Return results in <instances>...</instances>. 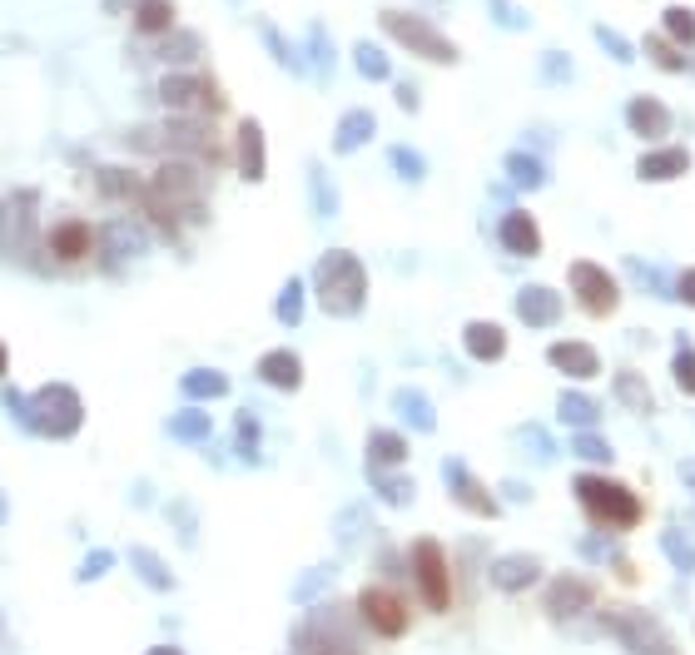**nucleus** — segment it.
<instances>
[{
    "instance_id": "39448f33",
    "label": "nucleus",
    "mask_w": 695,
    "mask_h": 655,
    "mask_svg": "<svg viewBox=\"0 0 695 655\" xmlns=\"http://www.w3.org/2000/svg\"><path fill=\"white\" fill-rule=\"evenodd\" d=\"M378 25H383L403 50H413V55H422V60H432V65H457V45H452L432 20H422V15H413V10H383Z\"/></svg>"
},
{
    "instance_id": "f8f14e48",
    "label": "nucleus",
    "mask_w": 695,
    "mask_h": 655,
    "mask_svg": "<svg viewBox=\"0 0 695 655\" xmlns=\"http://www.w3.org/2000/svg\"><path fill=\"white\" fill-rule=\"evenodd\" d=\"M358 611H363V621H368L378 636H403V631H408V606H403V596L388 591V586H368V591L358 596Z\"/></svg>"
},
{
    "instance_id": "680f3d73",
    "label": "nucleus",
    "mask_w": 695,
    "mask_h": 655,
    "mask_svg": "<svg viewBox=\"0 0 695 655\" xmlns=\"http://www.w3.org/2000/svg\"><path fill=\"white\" fill-rule=\"evenodd\" d=\"M507 497H512V502H527V497H532V492H527V487H522V482H507Z\"/></svg>"
},
{
    "instance_id": "09e8293b",
    "label": "nucleus",
    "mask_w": 695,
    "mask_h": 655,
    "mask_svg": "<svg viewBox=\"0 0 695 655\" xmlns=\"http://www.w3.org/2000/svg\"><path fill=\"white\" fill-rule=\"evenodd\" d=\"M661 546L671 551V561H676V571H695V546L681 536V531H666L661 536Z\"/></svg>"
},
{
    "instance_id": "72a5a7b5",
    "label": "nucleus",
    "mask_w": 695,
    "mask_h": 655,
    "mask_svg": "<svg viewBox=\"0 0 695 655\" xmlns=\"http://www.w3.org/2000/svg\"><path fill=\"white\" fill-rule=\"evenodd\" d=\"M368 472H373V492H378V497H383L388 507H408V502L417 497V487L408 482V477H403V472H393V467H388V472L368 467Z\"/></svg>"
},
{
    "instance_id": "9d476101",
    "label": "nucleus",
    "mask_w": 695,
    "mask_h": 655,
    "mask_svg": "<svg viewBox=\"0 0 695 655\" xmlns=\"http://www.w3.org/2000/svg\"><path fill=\"white\" fill-rule=\"evenodd\" d=\"M144 249H149V239H144V229L130 224V219L105 224V229H100V239H95V254H100V268H105V273H125L130 259H139Z\"/></svg>"
},
{
    "instance_id": "4be33fe9",
    "label": "nucleus",
    "mask_w": 695,
    "mask_h": 655,
    "mask_svg": "<svg viewBox=\"0 0 695 655\" xmlns=\"http://www.w3.org/2000/svg\"><path fill=\"white\" fill-rule=\"evenodd\" d=\"M626 125L641 134V139H661V134L671 130V110L661 100H651V95H636L626 105Z\"/></svg>"
},
{
    "instance_id": "6e6d98bb",
    "label": "nucleus",
    "mask_w": 695,
    "mask_h": 655,
    "mask_svg": "<svg viewBox=\"0 0 695 655\" xmlns=\"http://www.w3.org/2000/svg\"><path fill=\"white\" fill-rule=\"evenodd\" d=\"M5 407H10V417H15L20 427H30V432H35V412H30V397L15 393V388H5Z\"/></svg>"
},
{
    "instance_id": "7ed1b4c3",
    "label": "nucleus",
    "mask_w": 695,
    "mask_h": 655,
    "mask_svg": "<svg viewBox=\"0 0 695 655\" xmlns=\"http://www.w3.org/2000/svg\"><path fill=\"white\" fill-rule=\"evenodd\" d=\"M576 502L586 507V517L596 526H616V531H631V526L646 517V507H641V497H636L631 487L606 482V477H596V472H581V477H576Z\"/></svg>"
},
{
    "instance_id": "49530a36",
    "label": "nucleus",
    "mask_w": 695,
    "mask_h": 655,
    "mask_svg": "<svg viewBox=\"0 0 695 655\" xmlns=\"http://www.w3.org/2000/svg\"><path fill=\"white\" fill-rule=\"evenodd\" d=\"M571 75H576L571 55H561V50H542V80H547V85H571Z\"/></svg>"
},
{
    "instance_id": "4c0bfd02",
    "label": "nucleus",
    "mask_w": 695,
    "mask_h": 655,
    "mask_svg": "<svg viewBox=\"0 0 695 655\" xmlns=\"http://www.w3.org/2000/svg\"><path fill=\"white\" fill-rule=\"evenodd\" d=\"M308 60H313V75L318 80H333V45H328V30L323 25H308Z\"/></svg>"
},
{
    "instance_id": "423d86ee",
    "label": "nucleus",
    "mask_w": 695,
    "mask_h": 655,
    "mask_svg": "<svg viewBox=\"0 0 695 655\" xmlns=\"http://www.w3.org/2000/svg\"><path fill=\"white\" fill-rule=\"evenodd\" d=\"M154 100H159V110H169V115H214L219 110V90H214V80L209 75H199V70H169L159 85H154Z\"/></svg>"
},
{
    "instance_id": "5fc2aeb1",
    "label": "nucleus",
    "mask_w": 695,
    "mask_h": 655,
    "mask_svg": "<svg viewBox=\"0 0 695 655\" xmlns=\"http://www.w3.org/2000/svg\"><path fill=\"white\" fill-rule=\"evenodd\" d=\"M487 5H492V20H497V25H507V30H527V15H522L512 0H487Z\"/></svg>"
},
{
    "instance_id": "5701e85b",
    "label": "nucleus",
    "mask_w": 695,
    "mask_h": 655,
    "mask_svg": "<svg viewBox=\"0 0 695 655\" xmlns=\"http://www.w3.org/2000/svg\"><path fill=\"white\" fill-rule=\"evenodd\" d=\"M686 169H691V149H651V154H641V164H636V174H641L646 184L681 179Z\"/></svg>"
},
{
    "instance_id": "2f4dec72",
    "label": "nucleus",
    "mask_w": 695,
    "mask_h": 655,
    "mask_svg": "<svg viewBox=\"0 0 695 655\" xmlns=\"http://www.w3.org/2000/svg\"><path fill=\"white\" fill-rule=\"evenodd\" d=\"M169 432L179 437V442H209V432H214V422H209V412L194 402V407H179L174 417H169Z\"/></svg>"
},
{
    "instance_id": "f3484780",
    "label": "nucleus",
    "mask_w": 695,
    "mask_h": 655,
    "mask_svg": "<svg viewBox=\"0 0 695 655\" xmlns=\"http://www.w3.org/2000/svg\"><path fill=\"white\" fill-rule=\"evenodd\" d=\"M95 189H100V199H105V204H144V189H149V179H139L135 169L105 164V169L95 174Z\"/></svg>"
},
{
    "instance_id": "13d9d810",
    "label": "nucleus",
    "mask_w": 695,
    "mask_h": 655,
    "mask_svg": "<svg viewBox=\"0 0 695 655\" xmlns=\"http://www.w3.org/2000/svg\"><path fill=\"white\" fill-rule=\"evenodd\" d=\"M363 522H368V517H363V507H348V512H343V526H338V536L348 541L353 531H363Z\"/></svg>"
},
{
    "instance_id": "0e129e2a",
    "label": "nucleus",
    "mask_w": 695,
    "mask_h": 655,
    "mask_svg": "<svg viewBox=\"0 0 695 655\" xmlns=\"http://www.w3.org/2000/svg\"><path fill=\"white\" fill-rule=\"evenodd\" d=\"M5 373H10V348H5V338H0V383H5Z\"/></svg>"
},
{
    "instance_id": "de8ad7c7",
    "label": "nucleus",
    "mask_w": 695,
    "mask_h": 655,
    "mask_svg": "<svg viewBox=\"0 0 695 655\" xmlns=\"http://www.w3.org/2000/svg\"><path fill=\"white\" fill-rule=\"evenodd\" d=\"M333 581V566H318V571H303L298 576V586H293V601H313L323 586Z\"/></svg>"
},
{
    "instance_id": "3c124183",
    "label": "nucleus",
    "mask_w": 695,
    "mask_h": 655,
    "mask_svg": "<svg viewBox=\"0 0 695 655\" xmlns=\"http://www.w3.org/2000/svg\"><path fill=\"white\" fill-rule=\"evenodd\" d=\"M110 566H115V551H105V546H95V551L85 556V566L75 571V581H100V576H105Z\"/></svg>"
},
{
    "instance_id": "774afa93",
    "label": "nucleus",
    "mask_w": 695,
    "mask_h": 655,
    "mask_svg": "<svg viewBox=\"0 0 695 655\" xmlns=\"http://www.w3.org/2000/svg\"><path fill=\"white\" fill-rule=\"evenodd\" d=\"M5 517H10V502H5V492H0V526H5Z\"/></svg>"
},
{
    "instance_id": "a211bd4d",
    "label": "nucleus",
    "mask_w": 695,
    "mask_h": 655,
    "mask_svg": "<svg viewBox=\"0 0 695 655\" xmlns=\"http://www.w3.org/2000/svg\"><path fill=\"white\" fill-rule=\"evenodd\" d=\"M517 318L532 323V328H552L556 318H561V293L547 288V283H527L517 293Z\"/></svg>"
},
{
    "instance_id": "bf43d9fd",
    "label": "nucleus",
    "mask_w": 695,
    "mask_h": 655,
    "mask_svg": "<svg viewBox=\"0 0 695 655\" xmlns=\"http://www.w3.org/2000/svg\"><path fill=\"white\" fill-rule=\"evenodd\" d=\"M398 105H403V110H417V105H422V95H417L413 80H403V85H398Z\"/></svg>"
},
{
    "instance_id": "ea45409f",
    "label": "nucleus",
    "mask_w": 695,
    "mask_h": 655,
    "mask_svg": "<svg viewBox=\"0 0 695 655\" xmlns=\"http://www.w3.org/2000/svg\"><path fill=\"white\" fill-rule=\"evenodd\" d=\"M308 189H313V209H318L323 219H333V214H338V189L328 184V169H323V164L308 169Z\"/></svg>"
},
{
    "instance_id": "cd10ccee",
    "label": "nucleus",
    "mask_w": 695,
    "mask_h": 655,
    "mask_svg": "<svg viewBox=\"0 0 695 655\" xmlns=\"http://www.w3.org/2000/svg\"><path fill=\"white\" fill-rule=\"evenodd\" d=\"M130 15H135V35H144V40L174 30V0H139Z\"/></svg>"
},
{
    "instance_id": "4d7b16f0",
    "label": "nucleus",
    "mask_w": 695,
    "mask_h": 655,
    "mask_svg": "<svg viewBox=\"0 0 695 655\" xmlns=\"http://www.w3.org/2000/svg\"><path fill=\"white\" fill-rule=\"evenodd\" d=\"M522 442H527V452H537V462H552V442H547V432H542V427H527V432H522Z\"/></svg>"
},
{
    "instance_id": "9b49d317",
    "label": "nucleus",
    "mask_w": 695,
    "mask_h": 655,
    "mask_svg": "<svg viewBox=\"0 0 695 655\" xmlns=\"http://www.w3.org/2000/svg\"><path fill=\"white\" fill-rule=\"evenodd\" d=\"M95 239H100V229H90L85 219H60V224L45 234V254L70 268V263L95 259Z\"/></svg>"
},
{
    "instance_id": "e433bc0d",
    "label": "nucleus",
    "mask_w": 695,
    "mask_h": 655,
    "mask_svg": "<svg viewBox=\"0 0 695 655\" xmlns=\"http://www.w3.org/2000/svg\"><path fill=\"white\" fill-rule=\"evenodd\" d=\"M616 397L626 402V407H636V412H646L656 397H651V383L636 373V368H626V373H616Z\"/></svg>"
},
{
    "instance_id": "c03bdc74",
    "label": "nucleus",
    "mask_w": 695,
    "mask_h": 655,
    "mask_svg": "<svg viewBox=\"0 0 695 655\" xmlns=\"http://www.w3.org/2000/svg\"><path fill=\"white\" fill-rule=\"evenodd\" d=\"M259 35H264V45H269V55H274L278 65H283V70H293V75L303 70V60L293 55V45H288V40L278 35V30H274V25H269V20H259Z\"/></svg>"
},
{
    "instance_id": "ddd939ff",
    "label": "nucleus",
    "mask_w": 695,
    "mask_h": 655,
    "mask_svg": "<svg viewBox=\"0 0 695 655\" xmlns=\"http://www.w3.org/2000/svg\"><path fill=\"white\" fill-rule=\"evenodd\" d=\"M442 472H447V492H452V502L462 507V512H472V517H497V497L467 472V462H457V457H447L442 462Z\"/></svg>"
},
{
    "instance_id": "a18cd8bd",
    "label": "nucleus",
    "mask_w": 695,
    "mask_h": 655,
    "mask_svg": "<svg viewBox=\"0 0 695 655\" xmlns=\"http://www.w3.org/2000/svg\"><path fill=\"white\" fill-rule=\"evenodd\" d=\"M666 35H671L676 45H686V50H691V45H695V10H686V5H671V10H666Z\"/></svg>"
},
{
    "instance_id": "6ab92c4d",
    "label": "nucleus",
    "mask_w": 695,
    "mask_h": 655,
    "mask_svg": "<svg viewBox=\"0 0 695 655\" xmlns=\"http://www.w3.org/2000/svg\"><path fill=\"white\" fill-rule=\"evenodd\" d=\"M259 378L278 388V393H293V388H303V363H298V353H288V348H269L264 358H259Z\"/></svg>"
},
{
    "instance_id": "c756f323",
    "label": "nucleus",
    "mask_w": 695,
    "mask_h": 655,
    "mask_svg": "<svg viewBox=\"0 0 695 655\" xmlns=\"http://www.w3.org/2000/svg\"><path fill=\"white\" fill-rule=\"evenodd\" d=\"M502 164H507V179H512L517 189H542V184H547V164H542L537 154H527V149H512Z\"/></svg>"
},
{
    "instance_id": "4468645a",
    "label": "nucleus",
    "mask_w": 695,
    "mask_h": 655,
    "mask_svg": "<svg viewBox=\"0 0 695 655\" xmlns=\"http://www.w3.org/2000/svg\"><path fill=\"white\" fill-rule=\"evenodd\" d=\"M234 164L249 184H259L269 174V144H264V125L259 120H239L234 130Z\"/></svg>"
},
{
    "instance_id": "393cba45",
    "label": "nucleus",
    "mask_w": 695,
    "mask_h": 655,
    "mask_svg": "<svg viewBox=\"0 0 695 655\" xmlns=\"http://www.w3.org/2000/svg\"><path fill=\"white\" fill-rule=\"evenodd\" d=\"M378 130V120H373V110H348L343 120H338V130H333V154H353V149H363L368 139Z\"/></svg>"
},
{
    "instance_id": "dca6fc26",
    "label": "nucleus",
    "mask_w": 695,
    "mask_h": 655,
    "mask_svg": "<svg viewBox=\"0 0 695 655\" xmlns=\"http://www.w3.org/2000/svg\"><path fill=\"white\" fill-rule=\"evenodd\" d=\"M497 239H502V249H507V254H517V259L542 254V229H537V219H532L527 209H512V214L502 219Z\"/></svg>"
},
{
    "instance_id": "a878e982",
    "label": "nucleus",
    "mask_w": 695,
    "mask_h": 655,
    "mask_svg": "<svg viewBox=\"0 0 695 655\" xmlns=\"http://www.w3.org/2000/svg\"><path fill=\"white\" fill-rule=\"evenodd\" d=\"M462 348H467L477 363H497V358L507 353V333H502L497 323H467V333H462Z\"/></svg>"
},
{
    "instance_id": "6e6552de",
    "label": "nucleus",
    "mask_w": 695,
    "mask_h": 655,
    "mask_svg": "<svg viewBox=\"0 0 695 655\" xmlns=\"http://www.w3.org/2000/svg\"><path fill=\"white\" fill-rule=\"evenodd\" d=\"M413 576H417V591H422V601L432 606V611H447L452 606V576H447V551L432 541V536H422L413 546Z\"/></svg>"
},
{
    "instance_id": "338daca9",
    "label": "nucleus",
    "mask_w": 695,
    "mask_h": 655,
    "mask_svg": "<svg viewBox=\"0 0 695 655\" xmlns=\"http://www.w3.org/2000/svg\"><path fill=\"white\" fill-rule=\"evenodd\" d=\"M149 655H184V651H179V646H154Z\"/></svg>"
},
{
    "instance_id": "c85d7f7f",
    "label": "nucleus",
    "mask_w": 695,
    "mask_h": 655,
    "mask_svg": "<svg viewBox=\"0 0 695 655\" xmlns=\"http://www.w3.org/2000/svg\"><path fill=\"white\" fill-rule=\"evenodd\" d=\"M179 388H184V397H194V402H214V397L229 393V378L219 368H189L179 378Z\"/></svg>"
},
{
    "instance_id": "8fccbe9b",
    "label": "nucleus",
    "mask_w": 695,
    "mask_h": 655,
    "mask_svg": "<svg viewBox=\"0 0 695 655\" xmlns=\"http://www.w3.org/2000/svg\"><path fill=\"white\" fill-rule=\"evenodd\" d=\"M596 40H601V50H606V55H616L621 65H626V60H636V50L626 45V35H621V30H611V25H596Z\"/></svg>"
},
{
    "instance_id": "a19ab883",
    "label": "nucleus",
    "mask_w": 695,
    "mask_h": 655,
    "mask_svg": "<svg viewBox=\"0 0 695 655\" xmlns=\"http://www.w3.org/2000/svg\"><path fill=\"white\" fill-rule=\"evenodd\" d=\"M274 313H278V323H288V328L303 323V283H298V278L283 283V293L274 298Z\"/></svg>"
},
{
    "instance_id": "412c9836",
    "label": "nucleus",
    "mask_w": 695,
    "mask_h": 655,
    "mask_svg": "<svg viewBox=\"0 0 695 655\" xmlns=\"http://www.w3.org/2000/svg\"><path fill=\"white\" fill-rule=\"evenodd\" d=\"M542 576V561L537 556H502V561H492V586L497 591H527L532 581Z\"/></svg>"
},
{
    "instance_id": "7c9ffc66",
    "label": "nucleus",
    "mask_w": 695,
    "mask_h": 655,
    "mask_svg": "<svg viewBox=\"0 0 695 655\" xmlns=\"http://www.w3.org/2000/svg\"><path fill=\"white\" fill-rule=\"evenodd\" d=\"M130 566H135V576L149 586V591H174V571H169L149 546H135V551H130Z\"/></svg>"
},
{
    "instance_id": "69168bd1",
    "label": "nucleus",
    "mask_w": 695,
    "mask_h": 655,
    "mask_svg": "<svg viewBox=\"0 0 695 655\" xmlns=\"http://www.w3.org/2000/svg\"><path fill=\"white\" fill-rule=\"evenodd\" d=\"M681 477H686V487H691V492H695V457H691V462H686V467H681Z\"/></svg>"
},
{
    "instance_id": "58836bf2",
    "label": "nucleus",
    "mask_w": 695,
    "mask_h": 655,
    "mask_svg": "<svg viewBox=\"0 0 695 655\" xmlns=\"http://www.w3.org/2000/svg\"><path fill=\"white\" fill-rule=\"evenodd\" d=\"M646 55H651L661 70H671V75H681V70H686V50H676V40H671V35H646Z\"/></svg>"
},
{
    "instance_id": "864d4df0",
    "label": "nucleus",
    "mask_w": 695,
    "mask_h": 655,
    "mask_svg": "<svg viewBox=\"0 0 695 655\" xmlns=\"http://www.w3.org/2000/svg\"><path fill=\"white\" fill-rule=\"evenodd\" d=\"M234 437H239L244 457H254V452H259V422H254V412H239V417H234Z\"/></svg>"
},
{
    "instance_id": "37998d69",
    "label": "nucleus",
    "mask_w": 695,
    "mask_h": 655,
    "mask_svg": "<svg viewBox=\"0 0 695 655\" xmlns=\"http://www.w3.org/2000/svg\"><path fill=\"white\" fill-rule=\"evenodd\" d=\"M571 452L586 457V462H611V442H606L601 432H591V427H581V432L571 437Z\"/></svg>"
},
{
    "instance_id": "603ef678",
    "label": "nucleus",
    "mask_w": 695,
    "mask_h": 655,
    "mask_svg": "<svg viewBox=\"0 0 695 655\" xmlns=\"http://www.w3.org/2000/svg\"><path fill=\"white\" fill-rule=\"evenodd\" d=\"M671 373H676V388H681V393H695V348L681 343V353H676Z\"/></svg>"
},
{
    "instance_id": "c9c22d12",
    "label": "nucleus",
    "mask_w": 695,
    "mask_h": 655,
    "mask_svg": "<svg viewBox=\"0 0 695 655\" xmlns=\"http://www.w3.org/2000/svg\"><path fill=\"white\" fill-rule=\"evenodd\" d=\"M353 65H358V75H363V80H388V75H393L388 50H383V45H373V40H358V45H353Z\"/></svg>"
},
{
    "instance_id": "bb28decb",
    "label": "nucleus",
    "mask_w": 695,
    "mask_h": 655,
    "mask_svg": "<svg viewBox=\"0 0 695 655\" xmlns=\"http://www.w3.org/2000/svg\"><path fill=\"white\" fill-rule=\"evenodd\" d=\"M403 462H408V437H403V432L378 427V432L368 437V467L388 472V467H403Z\"/></svg>"
},
{
    "instance_id": "e2e57ef3",
    "label": "nucleus",
    "mask_w": 695,
    "mask_h": 655,
    "mask_svg": "<svg viewBox=\"0 0 695 655\" xmlns=\"http://www.w3.org/2000/svg\"><path fill=\"white\" fill-rule=\"evenodd\" d=\"M139 0H105V10H110V15H120V10H135Z\"/></svg>"
},
{
    "instance_id": "20e7f679",
    "label": "nucleus",
    "mask_w": 695,
    "mask_h": 655,
    "mask_svg": "<svg viewBox=\"0 0 695 655\" xmlns=\"http://www.w3.org/2000/svg\"><path fill=\"white\" fill-rule=\"evenodd\" d=\"M30 412H35V432L50 437V442H65L85 427V397L70 383H45L30 397Z\"/></svg>"
},
{
    "instance_id": "0eeeda50",
    "label": "nucleus",
    "mask_w": 695,
    "mask_h": 655,
    "mask_svg": "<svg viewBox=\"0 0 695 655\" xmlns=\"http://www.w3.org/2000/svg\"><path fill=\"white\" fill-rule=\"evenodd\" d=\"M566 278H571V293H576V303H581L591 318H611V313H616V303H621V288H616V278H611L601 263L576 259Z\"/></svg>"
},
{
    "instance_id": "2eb2a0df",
    "label": "nucleus",
    "mask_w": 695,
    "mask_h": 655,
    "mask_svg": "<svg viewBox=\"0 0 695 655\" xmlns=\"http://www.w3.org/2000/svg\"><path fill=\"white\" fill-rule=\"evenodd\" d=\"M204 55V40H199V30H164V35H154V60H164L169 70H189L194 60Z\"/></svg>"
},
{
    "instance_id": "f257e3e1",
    "label": "nucleus",
    "mask_w": 695,
    "mask_h": 655,
    "mask_svg": "<svg viewBox=\"0 0 695 655\" xmlns=\"http://www.w3.org/2000/svg\"><path fill=\"white\" fill-rule=\"evenodd\" d=\"M313 288H318V308L333 318H353L368 303V268L348 249H328L313 263Z\"/></svg>"
},
{
    "instance_id": "052dcab7",
    "label": "nucleus",
    "mask_w": 695,
    "mask_h": 655,
    "mask_svg": "<svg viewBox=\"0 0 695 655\" xmlns=\"http://www.w3.org/2000/svg\"><path fill=\"white\" fill-rule=\"evenodd\" d=\"M676 293H681V298L695 308V268H691V273H681V288H676Z\"/></svg>"
},
{
    "instance_id": "b1692460",
    "label": "nucleus",
    "mask_w": 695,
    "mask_h": 655,
    "mask_svg": "<svg viewBox=\"0 0 695 655\" xmlns=\"http://www.w3.org/2000/svg\"><path fill=\"white\" fill-rule=\"evenodd\" d=\"M547 363L561 368V373H571V378H596L601 373V358H596L591 343H552Z\"/></svg>"
},
{
    "instance_id": "1a4fd4ad",
    "label": "nucleus",
    "mask_w": 695,
    "mask_h": 655,
    "mask_svg": "<svg viewBox=\"0 0 695 655\" xmlns=\"http://www.w3.org/2000/svg\"><path fill=\"white\" fill-rule=\"evenodd\" d=\"M25 244H35V194L30 189L0 199V254L20 259Z\"/></svg>"
},
{
    "instance_id": "f704fd0d",
    "label": "nucleus",
    "mask_w": 695,
    "mask_h": 655,
    "mask_svg": "<svg viewBox=\"0 0 695 655\" xmlns=\"http://www.w3.org/2000/svg\"><path fill=\"white\" fill-rule=\"evenodd\" d=\"M393 402H398V412H403V422H408V427H417V432H432V427H437V412H432L427 393H417V388H403V393L393 397Z\"/></svg>"
},
{
    "instance_id": "aec40b11",
    "label": "nucleus",
    "mask_w": 695,
    "mask_h": 655,
    "mask_svg": "<svg viewBox=\"0 0 695 655\" xmlns=\"http://www.w3.org/2000/svg\"><path fill=\"white\" fill-rule=\"evenodd\" d=\"M591 581H581V576H556L552 591H547V611H552L556 621H566V616H576L581 606H591Z\"/></svg>"
},
{
    "instance_id": "79ce46f5",
    "label": "nucleus",
    "mask_w": 695,
    "mask_h": 655,
    "mask_svg": "<svg viewBox=\"0 0 695 655\" xmlns=\"http://www.w3.org/2000/svg\"><path fill=\"white\" fill-rule=\"evenodd\" d=\"M388 164H393V174H403V179H427V159L417 154V149H408V144H393L388 149Z\"/></svg>"
},
{
    "instance_id": "f03ea898",
    "label": "nucleus",
    "mask_w": 695,
    "mask_h": 655,
    "mask_svg": "<svg viewBox=\"0 0 695 655\" xmlns=\"http://www.w3.org/2000/svg\"><path fill=\"white\" fill-rule=\"evenodd\" d=\"M130 144L135 149H149V154H169V159H209L219 144H214V125L204 115H169L164 125H139L130 130Z\"/></svg>"
},
{
    "instance_id": "473e14b6",
    "label": "nucleus",
    "mask_w": 695,
    "mask_h": 655,
    "mask_svg": "<svg viewBox=\"0 0 695 655\" xmlns=\"http://www.w3.org/2000/svg\"><path fill=\"white\" fill-rule=\"evenodd\" d=\"M556 417L566 427H596L601 422V407H596V397H586V393H561L556 397Z\"/></svg>"
}]
</instances>
